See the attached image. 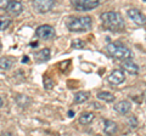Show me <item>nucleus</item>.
<instances>
[{
    "instance_id": "nucleus-1",
    "label": "nucleus",
    "mask_w": 146,
    "mask_h": 136,
    "mask_svg": "<svg viewBox=\"0 0 146 136\" xmlns=\"http://www.w3.org/2000/svg\"><path fill=\"white\" fill-rule=\"evenodd\" d=\"M102 24L111 30H122L124 28V20L119 12L117 11H107L101 13L100 16Z\"/></svg>"
},
{
    "instance_id": "nucleus-2",
    "label": "nucleus",
    "mask_w": 146,
    "mask_h": 136,
    "mask_svg": "<svg viewBox=\"0 0 146 136\" xmlns=\"http://www.w3.org/2000/svg\"><path fill=\"white\" fill-rule=\"evenodd\" d=\"M67 28L71 32H85L89 30L93 24V20L90 16H72L67 18Z\"/></svg>"
},
{
    "instance_id": "nucleus-3",
    "label": "nucleus",
    "mask_w": 146,
    "mask_h": 136,
    "mask_svg": "<svg viewBox=\"0 0 146 136\" xmlns=\"http://www.w3.org/2000/svg\"><path fill=\"white\" fill-rule=\"evenodd\" d=\"M106 50L112 57L117 58V60H121L122 62L130 60V58L133 57V52H131L127 46H124L123 44L118 43V42L117 43H110L106 46Z\"/></svg>"
},
{
    "instance_id": "nucleus-4",
    "label": "nucleus",
    "mask_w": 146,
    "mask_h": 136,
    "mask_svg": "<svg viewBox=\"0 0 146 136\" xmlns=\"http://www.w3.org/2000/svg\"><path fill=\"white\" fill-rule=\"evenodd\" d=\"M72 5L77 11H89L98 7L100 1L99 0H73Z\"/></svg>"
},
{
    "instance_id": "nucleus-5",
    "label": "nucleus",
    "mask_w": 146,
    "mask_h": 136,
    "mask_svg": "<svg viewBox=\"0 0 146 136\" xmlns=\"http://www.w3.org/2000/svg\"><path fill=\"white\" fill-rule=\"evenodd\" d=\"M35 35L39 39H44V40L52 39L55 37V29L52 26H49V24L39 26L38 28L35 29Z\"/></svg>"
},
{
    "instance_id": "nucleus-6",
    "label": "nucleus",
    "mask_w": 146,
    "mask_h": 136,
    "mask_svg": "<svg viewBox=\"0 0 146 136\" xmlns=\"http://www.w3.org/2000/svg\"><path fill=\"white\" fill-rule=\"evenodd\" d=\"M54 0H35L33 1V7L36 12L45 13L54 7Z\"/></svg>"
},
{
    "instance_id": "nucleus-7",
    "label": "nucleus",
    "mask_w": 146,
    "mask_h": 136,
    "mask_svg": "<svg viewBox=\"0 0 146 136\" xmlns=\"http://www.w3.org/2000/svg\"><path fill=\"white\" fill-rule=\"evenodd\" d=\"M128 16L131 18V21H134L136 24L139 26H144L146 24V17L143 12H140L138 9H129V10L127 11Z\"/></svg>"
},
{
    "instance_id": "nucleus-8",
    "label": "nucleus",
    "mask_w": 146,
    "mask_h": 136,
    "mask_svg": "<svg viewBox=\"0 0 146 136\" xmlns=\"http://www.w3.org/2000/svg\"><path fill=\"white\" fill-rule=\"evenodd\" d=\"M125 80V74L122 69H115L108 75V81L113 85H119Z\"/></svg>"
},
{
    "instance_id": "nucleus-9",
    "label": "nucleus",
    "mask_w": 146,
    "mask_h": 136,
    "mask_svg": "<svg viewBox=\"0 0 146 136\" xmlns=\"http://www.w3.org/2000/svg\"><path fill=\"white\" fill-rule=\"evenodd\" d=\"M6 11L9 13H11V15H13V16H17L23 11V6H22V4L20 1H9Z\"/></svg>"
},
{
    "instance_id": "nucleus-10",
    "label": "nucleus",
    "mask_w": 146,
    "mask_h": 136,
    "mask_svg": "<svg viewBox=\"0 0 146 136\" xmlns=\"http://www.w3.org/2000/svg\"><path fill=\"white\" fill-rule=\"evenodd\" d=\"M122 68L124 71H127L128 73H130V74H138L139 73V66L131 60L123 61L122 62Z\"/></svg>"
},
{
    "instance_id": "nucleus-11",
    "label": "nucleus",
    "mask_w": 146,
    "mask_h": 136,
    "mask_svg": "<svg viewBox=\"0 0 146 136\" xmlns=\"http://www.w3.org/2000/svg\"><path fill=\"white\" fill-rule=\"evenodd\" d=\"M131 110V103L129 101H119L115 105V111L119 114H127Z\"/></svg>"
},
{
    "instance_id": "nucleus-12",
    "label": "nucleus",
    "mask_w": 146,
    "mask_h": 136,
    "mask_svg": "<svg viewBox=\"0 0 146 136\" xmlns=\"http://www.w3.org/2000/svg\"><path fill=\"white\" fill-rule=\"evenodd\" d=\"M50 55H51V53H50V49L45 48V49L39 50V51L34 55V57L38 62H46L50 60Z\"/></svg>"
},
{
    "instance_id": "nucleus-13",
    "label": "nucleus",
    "mask_w": 146,
    "mask_h": 136,
    "mask_svg": "<svg viewBox=\"0 0 146 136\" xmlns=\"http://www.w3.org/2000/svg\"><path fill=\"white\" fill-rule=\"evenodd\" d=\"M118 130V125L112 120H105V125H104V131L107 135H115Z\"/></svg>"
},
{
    "instance_id": "nucleus-14",
    "label": "nucleus",
    "mask_w": 146,
    "mask_h": 136,
    "mask_svg": "<svg viewBox=\"0 0 146 136\" xmlns=\"http://www.w3.org/2000/svg\"><path fill=\"white\" fill-rule=\"evenodd\" d=\"M94 114L91 112H85V113H82L80 117H79V123L82 125H88L90 124L91 121L94 120Z\"/></svg>"
},
{
    "instance_id": "nucleus-15",
    "label": "nucleus",
    "mask_w": 146,
    "mask_h": 136,
    "mask_svg": "<svg viewBox=\"0 0 146 136\" xmlns=\"http://www.w3.org/2000/svg\"><path fill=\"white\" fill-rule=\"evenodd\" d=\"M98 98L101 100V101H105V102H111L115 100V96L111 94V92H107V91H100L98 92Z\"/></svg>"
},
{
    "instance_id": "nucleus-16",
    "label": "nucleus",
    "mask_w": 146,
    "mask_h": 136,
    "mask_svg": "<svg viewBox=\"0 0 146 136\" xmlns=\"http://www.w3.org/2000/svg\"><path fill=\"white\" fill-rule=\"evenodd\" d=\"M89 98V92L86 91H79L74 95V102L76 103H83Z\"/></svg>"
},
{
    "instance_id": "nucleus-17",
    "label": "nucleus",
    "mask_w": 146,
    "mask_h": 136,
    "mask_svg": "<svg viewBox=\"0 0 146 136\" xmlns=\"http://www.w3.org/2000/svg\"><path fill=\"white\" fill-rule=\"evenodd\" d=\"M12 66V61L7 57H0V71H7Z\"/></svg>"
},
{
    "instance_id": "nucleus-18",
    "label": "nucleus",
    "mask_w": 146,
    "mask_h": 136,
    "mask_svg": "<svg viewBox=\"0 0 146 136\" xmlns=\"http://www.w3.org/2000/svg\"><path fill=\"white\" fill-rule=\"evenodd\" d=\"M84 46H85V43L82 39H73L72 40V48L73 49L80 50V49H83Z\"/></svg>"
},
{
    "instance_id": "nucleus-19",
    "label": "nucleus",
    "mask_w": 146,
    "mask_h": 136,
    "mask_svg": "<svg viewBox=\"0 0 146 136\" xmlns=\"http://www.w3.org/2000/svg\"><path fill=\"white\" fill-rule=\"evenodd\" d=\"M10 23H11V20L5 18V17H0V32L5 30L10 26Z\"/></svg>"
},
{
    "instance_id": "nucleus-20",
    "label": "nucleus",
    "mask_w": 146,
    "mask_h": 136,
    "mask_svg": "<svg viewBox=\"0 0 146 136\" xmlns=\"http://www.w3.org/2000/svg\"><path fill=\"white\" fill-rule=\"evenodd\" d=\"M54 85H55V81L51 78L46 77V78L44 79V88L46 89V90H51L54 88Z\"/></svg>"
},
{
    "instance_id": "nucleus-21",
    "label": "nucleus",
    "mask_w": 146,
    "mask_h": 136,
    "mask_svg": "<svg viewBox=\"0 0 146 136\" xmlns=\"http://www.w3.org/2000/svg\"><path fill=\"white\" fill-rule=\"evenodd\" d=\"M128 125L130 126V128H136L138 126V120H136V118L133 116V117H130L129 119H128Z\"/></svg>"
},
{
    "instance_id": "nucleus-22",
    "label": "nucleus",
    "mask_w": 146,
    "mask_h": 136,
    "mask_svg": "<svg viewBox=\"0 0 146 136\" xmlns=\"http://www.w3.org/2000/svg\"><path fill=\"white\" fill-rule=\"evenodd\" d=\"M7 5H9V1H5V0H0V9H4V10H6Z\"/></svg>"
},
{
    "instance_id": "nucleus-23",
    "label": "nucleus",
    "mask_w": 146,
    "mask_h": 136,
    "mask_svg": "<svg viewBox=\"0 0 146 136\" xmlns=\"http://www.w3.org/2000/svg\"><path fill=\"white\" fill-rule=\"evenodd\" d=\"M68 116H70V117H73V116H74V112H73V111H70V112H68Z\"/></svg>"
},
{
    "instance_id": "nucleus-24",
    "label": "nucleus",
    "mask_w": 146,
    "mask_h": 136,
    "mask_svg": "<svg viewBox=\"0 0 146 136\" xmlns=\"http://www.w3.org/2000/svg\"><path fill=\"white\" fill-rule=\"evenodd\" d=\"M22 62H23V63H25V62H28V57L25 56V57H23V60H22Z\"/></svg>"
},
{
    "instance_id": "nucleus-25",
    "label": "nucleus",
    "mask_w": 146,
    "mask_h": 136,
    "mask_svg": "<svg viewBox=\"0 0 146 136\" xmlns=\"http://www.w3.org/2000/svg\"><path fill=\"white\" fill-rule=\"evenodd\" d=\"M1 136H12V134L11 133H5V134H3Z\"/></svg>"
},
{
    "instance_id": "nucleus-26",
    "label": "nucleus",
    "mask_w": 146,
    "mask_h": 136,
    "mask_svg": "<svg viewBox=\"0 0 146 136\" xmlns=\"http://www.w3.org/2000/svg\"><path fill=\"white\" fill-rule=\"evenodd\" d=\"M3 103H4V102H3V98H1V97H0V107H1V106H3Z\"/></svg>"
}]
</instances>
